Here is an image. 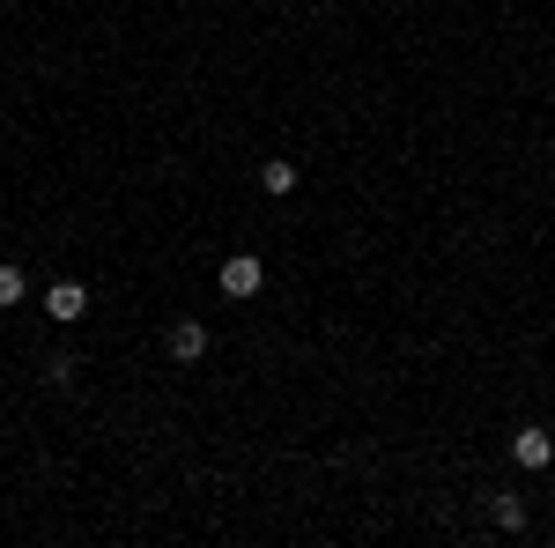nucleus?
I'll use <instances>...</instances> for the list:
<instances>
[{
	"mask_svg": "<svg viewBox=\"0 0 555 548\" xmlns=\"http://www.w3.org/2000/svg\"><path fill=\"white\" fill-rule=\"evenodd\" d=\"M215 282H222V296H259V290H267V267H259L253 253H230Z\"/></svg>",
	"mask_w": 555,
	"mask_h": 548,
	"instance_id": "1",
	"label": "nucleus"
},
{
	"mask_svg": "<svg viewBox=\"0 0 555 548\" xmlns=\"http://www.w3.org/2000/svg\"><path fill=\"white\" fill-rule=\"evenodd\" d=\"M512 460L541 474V467L555 460V430H541V422H526V430H512Z\"/></svg>",
	"mask_w": 555,
	"mask_h": 548,
	"instance_id": "2",
	"label": "nucleus"
},
{
	"mask_svg": "<svg viewBox=\"0 0 555 548\" xmlns=\"http://www.w3.org/2000/svg\"><path fill=\"white\" fill-rule=\"evenodd\" d=\"M44 311H52L60 327H75V319L89 311V290L82 282H52V290H44Z\"/></svg>",
	"mask_w": 555,
	"mask_h": 548,
	"instance_id": "3",
	"label": "nucleus"
},
{
	"mask_svg": "<svg viewBox=\"0 0 555 548\" xmlns=\"http://www.w3.org/2000/svg\"><path fill=\"white\" fill-rule=\"evenodd\" d=\"M171 356L178 364H201V356H208V327H201V319H178L171 327Z\"/></svg>",
	"mask_w": 555,
	"mask_h": 548,
	"instance_id": "4",
	"label": "nucleus"
},
{
	"mask_svg": "<svg viewBox=\"0 0 555 548\" xmlns=\"http://www.w3.org/2000/svg\"><path fill=\"white\" fill-rule=\"evenodd\" d=\"M259 186H267L274 201H289V193H297V164H289V156H267V164H259Z\"/></svg>",
	"mask_w": 555,
	"mask_h": 548,
	"instance_id": "5",
	"label": "nucleus"
},
{
	"mask_svg": "<svg viewBox=\"0 0 555 548\" xmlns=\"http://www.w3.org/2000/svg\"><path fill=\"white\" fill-rule=\"evenodd\" d=\"M496 526H504V534H526V497H496Z\"/></svg>",
	"mask_w": 555,
	"mask_h": 548,
	"instance_id": "6",
	"label": "nucleus"
},
{
	"mask_svg": "<svg viewBox=\"0 0 555 548\" xmlns=\"http://www.w3.org/2000/svg\"><path fill=\"white\" fill-rule=\"evenodd\" d=\"M23 290H30V282H23V267H8V259H0V311H8V304H23Z\"/></svg>",
	"mask_w": 555,
	"mask_h": 548,
	"instance_id": "7",
	"label": "nucleus"
}]
</instances>
